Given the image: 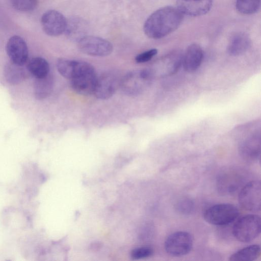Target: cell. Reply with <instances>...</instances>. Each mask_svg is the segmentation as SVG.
Here are the masks:
<instances>
[{"instance_id":"1","label":"cell","mask_w":261,"mask_h":261,"mask_svg":"<svg viewBox=\"0 0 261 261\" xmlns=\"http://www.w3.org/2000/svg\"><path fill=\"white\" fill-rule=\"evenodd\" d=\"M182 19L183 14L177 7H164L148 17L144 25V31L150 38L160 39L176 30Z\"/></svg>"},{"instance_id":"2","label":"cell","mask_w":261,"mask_h":261,"mask_svg":"<svg viewBox=\"0 0 261 261\" xmlns=\"http://www.w3.org/2000/svg\"><path fill=\"white\" fill-rule=\"evenodd\" d=\"M77 70L70 80L72 89L77 93L87 95L94 93L97 76L93 67L81 61Z\"/></svg>"},{"instance_id":"3","label":"cell","mask_w":261,"mask_h":261,"mask_svg":"<svg viewBox=\"0 0 261 261\" xmlns=\"http://www.w3.org/2000/svg\"><path fill=\"white\" fill-rule=\"evenodd\" d=\"M261 221L259 216L247 214L240 218L234 224L232 233L239 241L250 242L260 234Z\"/></svg>"},{"instance_id":"4","label":"cell","mask_w":261,"mask_h":261,"mask_svg":"<svg viewBox=\"0 0 261 261\" xmlns=\"http://www.w3.org/2000/svg\"><path fill=\"white\" fill-rule=\"evenodd\" d=\"M239 215L238 208L229 203H219L207 208L203 213L206 222L214 225H228L237 219Z\"/></svg>"},{"instance_id":"5","label":"cell","mask_w":261,"mask_h":261,"mask_svg":"<svg viewBox=\"0 0 261 261\" xmlns=\"http://www.w3.org/2000/svg\"><path fill=\"white\" fill-rule=\"evenodd\" d=\"M154 76L153 70L146 68L127 73L120 82L122 91L129 95L141 93Z\"/></svg>"},{"instance_id":"6","label":"cell","mask_w":261,"mask_h":261,"mask_svg":"<svg viewBox=\"0 0 261 261\" xmlns=\"http://www.w3.org/2000/svg\"><path fill=\"white\" fill-rule=\"evenodd\" d=\"M193 244V239L189 232L178 231L168 236L164 247L168 254L173 256H181L190 252Z\"/></svg>"},{"instance_id":"7","label":"cell","mask_w":261,"mask_h":261,"mask_svg":"<svg viewBox=\"0 0 261 261\" xmlns=\"http://www.w3.org/2000/svg\"><path fill=\"white\" fill-rule=\"evenodd\" d=\"M261 186L259 180H252L241 190L238 200L240 204L250 212H258L261 205Z\"/></svg>"},{"instance_id":"8","label":"cell","mask_w":261,"mask_h":261,"mask_svg":"<svg viewBox=\"0 0 261 261\" xmlns=\"http://www.w3.org/2000/svg\"><path fill=\"white\" fill-rule=\"evenodd\" d=\"M79 49L83 53L95 57H105L113 51V45L102 38L86 36L77 42Z\"/></svg>"},{"instance_id":"9","label":"cell","mask_w":261,"mask_h":261,"mask_svg":"<svg viewBox=\"0 0 261 261\" xmlns=\"http://www.w3.org/2000/svg\"><path fill=\"white\" fill-rule=\"evenodd\" d=\"M67 19L60 12L50 10L42 15L41 24L44 32L48 36L56 37L64 33Z\"/></svg>"},{"instance_id":"10","label":"cell","mask_w":261,"mask_h":261,"mask_svg":"<svg viewBox=\"0 0 261 261\" xmlns=\"http://www.w3.org/2000/svg\"><path fill=\"white\" fill-rule=\"evenodd\" d=\"M6 50L11 62L23 66L27 61L28 48L21 37L18 35L11 36L6 44Z\"/></svg>"},{"instance_id":"11","label":"cell","mask_w":261,"mask_h":261,"mask_svg":"<svg viewBox=\"0 0 261 261\" xmlns=\"http://www.w3.org/2000/svg\"><path fill=\"white\" fill-rule=\"evenodd\" d=\"M119 84L120 83L115 74L104 73L97 77L93 93L99 99H108L114 95Z\"/></svg>"},{"instance_id":"12","label":"cell","mask_w":261,"mask_h":261,"mask_svg":"<svg viewBox=\"0 0 261 261\" xmlns=\"http://www.w3.org/2000/svg\"><path fill=\"white\" fill-rule=\"evenodd\" d=\"M176 5L177 9L182 14L199 16L210 11L213 0H177Z\"/></svg>"},{"instance_id":"13","label":"cell","mask_w":261,"mask_h":261,"mask_svg":"<svg viewBox=\"0 0 261 261\" xmlns=\"http://www.w3.org/2000/svg\"><path fill=\"white\" fill-rule=\"evenodd\" d=\"M203 57L201 46L196 43L190 45L182 55V64L185 70L189 72L196 70L200 66Z\"/></svg>"},{"instance_id":"14","label":"cell","mask_w":261,"mask_h":261,"mask_svg":"<svg viewBox=\"0 0 261 261\" xmlns=\"http://www.w3.org/2000/svg\"><path fill=\"white\" fill-rule=\"evenodd\" d=\"M243 182L241 175L233 171H227L219 176L217 188L220 193L229 194L237 190Z\"/></svg>"},{"instance_id":"15","label":"cell","mask_w":261,"mask_h":261,"mask_svg":"<svg viewBox=\"0 0 261 261\" xmlns=\"http://www.w3.org/2000/svg\"><path fill=\"white\" fill-rule=\"evenodd\" d=\"M89 27L88 22L80 17H73L67 20L64 33L71 41L78 42L87 36Z\"/></svg>"},{"instance_id":"16","label":"cell","mask_w":261,"mask_h":261,"mask_svg":"<svg viewBox=\"0 0 261 261\" xmlns=\"http://www.w3.org/2000/svg\"><path fill=\"white\" fill-rule=\"evenodd\" d=\"M260 141L259 134L248 137L241 144L239 151L242 157L249 161L257 160L260 156Z\"/></svg>"},{"instance_id":"17","label":"cell","mask_w":261,"mask_h":261,"mask_svg":"<svg viewBox=\"0 0 261 261\" xmlns=\"http://www.w3.org/2000/svg\"><path fill=\"white\" fill-rule=\"evenodd\" d=\"M251 41L248 36L243 33H238L233 35L227 46V53L231 56H239L246 51L250 45Z\"/></svg>"},{"instance_id":"18","label":"cell","mask_w":261,"mask_h":261,"mask_svg":"<svg viewBox=\"0 0 261 261\" xmlns=\"http://www.w3.org/2000/svg\"><path fill=\"white\" fill-rule=\"evenodd\" d=\"M260 255V248L258 245L245 247L233 254L229 258L230 261H252L257 259Z\"/></svg>"},{"instance_id":"19","label":"cell","mask_w":261,"mask_h":261,"mask_svg":"<svg viewBox=\"0 0 261 261\" xmlns=\"http://www.w3.org/2000/svg\"><path fill=\"white\" fill-rule=\"evenodd\" d=\"M22 66L12 62L5 65L4 76L9 83L16 85L20 83L24 80L25 72Z\"/></svg>"},{"instance_id":"20","label":"cell","mask_w":261,"mask_h":261,"mask_svg":"<svg viewBox=\"0 0 261 261\" xmlns=\"http://www.w3.org/2000/svg\"><path fill=\"white\" fill-rule=\"evenodd\" d=\"M27 69L36 79L44 77L47 75L49 72L48 63L41 57L32 58L27 65Z\"/></svg>"},{"instance_id":"21","label":"cell","mask_w":261,"mask_h":261,"mask_svg":"<svg viewBox=\"0 0 261 261\" xmlns=\"http://www.w3.org/2000/svg\"><path fill=\"white\" fill-rule=\"evenodd\" d=\"M53 85V79L49 74L44 77L36 79L34 85L36 98L43 99L48 96L52 91Z\"/></svg>"},{"instance_id":"22","label":"cell","mask_w":261,"mask_h":261,"mask_svg":"<svg viewBox=\"0 0 261 261\" xmlns=\"http://www.w3.org/2000/svg\"><path fill=\"white\" fill-rule=\"evenodd\" d=\"M79 61L65 59H59L57 63L58 71L61 75L70 80L77 68Z\"/></svg>"},{"instance_id":"23","label":"cell","mask_w":261,"mask_h":261,"mask_svg":"<svg viewBox=\"0 0 261 261\" xmlns=\"http://www.w3.org/2000/svg\"><path fill=\"white\" fill-rule=\"evenodd\" d=\"M260 0H237L236 7L238 12L244 15L252 14L260 8Z\"/></svg>"},{"instance_id":"24","label":"cell","mask_w":261,"mask_h":261,"mask_svg":"<svg viewBox=\"0 0 261 261\" xmlns=\"http://www.w3.org/2000/svg\"><path fill=\"white\" fill-rule=\"evenodd\" d=\"M175 210L180 214L188 215L193 212L195 204L193 201L187 197L178 200L175 205Z\"/></svg>"},{"instance_id":"25","label":"cell","mask_w":261,"mask_h":261,"mask_svg":"<svg viewBox=\"0 0 261 261\" xmlns=\"http://www.w3.org/2000/svg\"><path fill=\"white\" fill-rule=\"evenodd\" d=\"M12 7L17 11L30 12L34 10L38 5V0H10Z\"/></svg>"},{"instance_id":"26","label":"cell","mask_w":261,"mask_h":261,"mask_svg":"<svg viewBox=\"0 0 261 261\" xmlns=\"http://www.w3.org/2000/svg\"><path fill=\"white\" fill-rule=\"evenodd\" d=\"M153 253V249L149 247H142L134 249L131 252L133 259H141L149 257Z\"/></svg>"},{"instance_id":"27","label":"cell","mask_w":261,"mask_h":261,"mask_svg":"<svg viewBox=\"0 0 261 261\" xmlns=\"http://www.w3.org/2000/svg\"><path fill=\"white\" fill-rule=\"evenodd\" d=\"M157 53L156 49H151L137 55L135 58V60L139 63H145L150 61Z\"/></svg>"}]
</instances>
